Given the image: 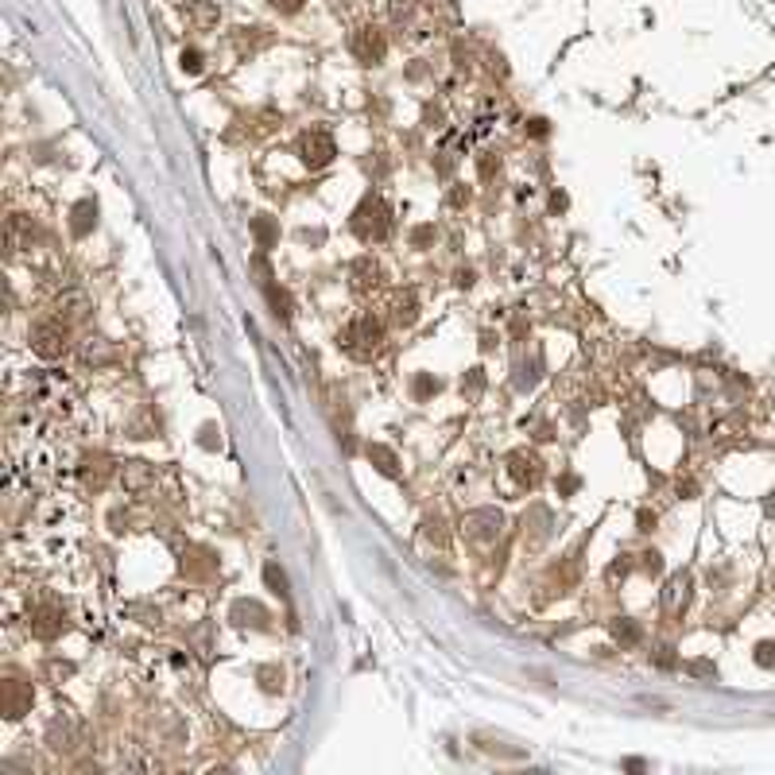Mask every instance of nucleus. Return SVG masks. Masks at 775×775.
I'll list each match as a JSON object with an SVG mask.
<instances>
[{"mask_svg":"<svg viewBox=\"0 0 775 775\" xmlns=\"http://www.w3.org/2000/svg\"><path fill=\"white\" fill-rule=\"evenodd\" d=\"M0 698H5V717L8 721H20L24 713H32L35 706V686L20 679V674H8L5 686H0Z\"/></svg>","mask_w":775,"mask_h":775,"instance_id":"39448f33","label":"nucleus"},{"mask_svg":"<svg viewBox=\"0 0 775 775\" xmlns=\"http://www.w3.org/2000/svg\"><path fill=\"white\" fill-rule=\"evenodd\" d=\"M551 210H566V194H554L551 198Z\"/></svg>","mask_w":775,"mask_h":775,"instance_id":"37998d69","label":"nucleus"},{"mask_svg":"<svg viewBox=\"0 0 775 775\" xmlns=\"http://www.w3.org/2000/svg\"><path fill=\"white\" fill-rule=\"evenodd\" d=\"M415 322H419V295H415V291H399L392 299V326L407 329Z\"/></svg>","mask_w":775,"mask_h":775,"instance_id":"ddd939ff","label":"nucleus"},{"mask_svg":"<svg viewBox=\"0 0 775 775\" xmlns=\"http://www.w3.org/2000/svg\"><path fill=\"white\" fill-rule=\"evenodd\" d=\"M268 5L276 8V12H283V16H291V12H299V8L307 5V0H268Z\"/></svg>","mask_w":775,"mask_h":775,"instance_id":"473e14b6","label":"nucleus"},{"mask_svg":"<svg viewBox=\"0 0 775 775\" xmlns=\"http://www.w3.org/2000/svg\"><path fill=\"white\" fill-rule=\"evenodd\" d=\"M636 524H640V531H652V527H655V512H640Z\"/></svg>","mask_w":775,"mask_h":775,"instance_id":"ea45409f","label":"nucleus"},{"mask_svg":"<svg viewBox=\"0 0 775 775\" xmlns=\"http://www.w3.org/2000/svg\"><path fill=\"white\" fill-rule=\"evenodd\" d=\"M752 659H756V667L771 671V667H775V640H760L756 652H752Z\"/></svg>","mask_w":775,"mask_h":775,"instance_id":"a878e982","label":"nucleus"},{"mask_svg":"<svg viewBox=\"0 0 775 775\" xmlns=\"http://www.w3.org/2000/svg\"><path fill=\"white\" fill-rule=\"evenodd\" d=\"M380 283H384L380 260H372V256H357V260L349 264V287H353V295H372Z\"/></svg>","mask_w":775,"mask_h":775,"instance_id":"9d476101","label":"nucleus"},{"mask_svg":"<svg viewBox=\"0 0 775 775\" xmlns=\"http://www.w3.org/2000/svg\"><path fill=\"white\" fill-rule=\"evenodd\" d=\"M466 202H469V191L466 186H457V191L450 194V206H466Z\"/></svg>","mask_w":775,"mask_h":775,"instance_id":"4c0bfd02","label":"nucleus"},{"mask_svg":"<svg viewBox=\"0 0 775 775\" xmlns=\"http://www.w3.org/2000/svg\"><path fill=\"white\" fill-rule=\"evenodd\" d=\"M349 51H353L357 63L377 66V63H384V54H388V39H384L380 27H372V24L368 27H357L353 39H349Z\"/></svg>","mask_w":775,"mask_h":775,"instance_id":"423d86ee","label":"nucleus"},{"mask_svg":"<svg viewBox=\"0 0 775 775\" xmlns=\"http://www.w3.org/2000/svg\"><path fill=\"white\" fill-rule=\"evenodd\" d=\"M485 388V372L481 368H469V377L462 380V392H481Z\"/></svg>","mask_w":775,"mask_h":775,"instance_id":"7c9ffc66","label":"nucleus"},{"mask_svg":"<svg viewBox=\"0 0 775 775\" xmlns=\"http://www.w3.org/2000/svg\"><path fill=\"white\" fill-rule=\"evenodd\" d=\"M430 237H435V229H430V225H423V229H415V245H419V249L427 245V240H430Z\"/></svg>","mask_w":775,"mask_h":775,"instance_id":"c9c22d12","label":"nucleus"},{"mask_svg":"<svg viewBox=\"0 0 775 775\" xmlns=\"http://www.w3.org/2000/svg\"><path fill=\"white\" fill-rule=\"evenodd\" d=\"M93 225H97V202H93V198H82V202L70 210V233H74V237H90Z\"/></svg>","mask_w":775,"mask_h":775,"instance_id":"4468645a","label":"nucleus"},{"mask_svg":"<svg viewBox=\"0 0 775 775\" xmlns=\"http://www.w3.org/2000/svg\"><path fill=\"white\" fill-rule=\"evenodd\" d=\"M609 628H613V640L621 643V648H636V643L643 640V628L633 621V616H616Z\"/></svg>","mask_w":775,"mask_h":775,"instance_id":"a211bd4d","label":"nucleus"},{"mask_svg":"<svg viewBox=\"0 0 775 775\" xmlns=\"http://www.w3.org/2000/svg\"><path fill=\"white\" fill-rule=\"evenodd\" d=\"M411 392H415V399H427V396L438 392V380L430 377V372H419V377H415V384H411Z\"/></svg>","mask_w":775,"mask_h":775,"instance_id":"bb28decb","label":"nucleus"},{"mask_svg":"<svg viewBox=\"0 0 775 775\" xmlns=\"http://www.w3.org/2000/svg\"><path fill=\"white\" fill-rule=\"evenodd\" d=\"M256 679H260V686H264L268 694L283 691V671L280 667H260V671H256Z\"/></svg>","mask_w":775,"mask_h":775,"instance_id":"393cba45","label":"nucleus"},{"mask_svg":"<svg viewBox=\"0 0 775 775\" xmlns=\"http://www.w3.org/2000/svg\"><path fill=\"white\" fill-rule=\"evenodd\" d=\"M198 442H202V446H206V450H213V446H221V430H218V427H213V423H206V427H202V438H198Z\"/></svg>","mask_w":775,"mask_h":775,"instance_id":"c85d7f7f","label":"nucleus"},{"mask_svg":"<svg viewBox=\"0 0 775 775\" xmlns=\"http://www.w3.org/2000/svg\"><path fill=\"white\" fill-rule=\"evenodd\" d=\"M457 287H473V271H469V268L457 271Z\"/></svg>","mask_w":775,"mask_h":775,"instance_id":"79ce46f5","label":"nucleus"},{"mask_svg":"<svg viewBox=\"0 0 775 775\" xmlns=\"http://www.w3.org/2000/svg\"><path fill=\"white\" fill-rule=\"evenodd\" d=\"M82 357H85V361H113V349L105 346V338H90L82 346Z\"/></svg>","mask_w":775,"mask_h":775,"instance_id":"5701e85b","label":"nucleus"},{"mask_svg":"<svg viewBox=\"0 0 775 775\" xmlns=\"http://www.w3.org/2000/svg\"><path fill=\"white\" fill-rule=\"evenodd\" d=\"M686 671H691V674H713V663H691Z\"/></svg>","mask_w":775,"mask_h":775,"instance_id":"a19ab883","label":"nucleus"},{"mask_svg":"<svg viewBox=\"0 0 775 775\" xmlns=\"http://www.w3.org/2000/svg\"><path fill=\"white\" fill-rule=\"evenodd\" d=\"M264 582H268V590H271V594L287 601V574H283V566H280V563H268V566H264Z\"/></svg>","mask_w":775,"mask_h":775,"instance_id":"4be33fe9","label":"nucleus"},{"mask_svg":"<svg viewBox=\"0 0 775 775\" xmlns=\"http://www.w3.org/2000/svg\"><path fill=\"white\" fill-rule=\"evenodd\" d=\"M70 346V326L63 319H43L35 322L32 329V349L43 357V361H54V357H63Z\"/></svg>","mask_w":775,"mask_h":775,"instance_id":"20e7f679","label":"nucleus"},{"mask_svg":"<svg viewBox=\"0 0 775 775\" xmlns=\"http://www.w3.org/2000/svg\"><path fill=\"white\" fill-rule=\"evenodd\" d=\"M368 462L377 466V469L384 473V477H396V473H399V457H396V450H392V446H380V442H372V446H368Z\"/></svg>","mask_w":775,"mask_h":775,"instance_id":"6ab92c4d","label":"nucleus"},{"mask_svg":"<svg viewBox=\"0 0 775 775\" xmlns=\"http://www.w3.org/2000/svg\"><path fill=\"white\" fill-rule=\"evenodd\" d=\"M295 152H299V160H303V167H310V171H322V167H329V163H334V155H338V143H334V136H329L326 128H307V132L299 136Z\"/></svg>","mask_w":775,"mask_h":775,"instance_id":"7ed1b4c3","label":"nucleus"},{"mask_svg":"<svg viewBox=\"0 0 775 775\" xmlns=\"http://www.w3.org/2000/svg\"><path fill=\"white\" fill-rule=\"evenodd\" d=\"M213 570H218V558H213L210 551H191V554H182V574H186V578H210Z\"/></svg>","mask_w":775,"mask_h":775,"instance_id":"dca6fc26","label":"nucleus"},{"mask_svg":"<svg viewBox=\"0 0 775 775\" xmlns=\"http://www.w3.org/2000/svg\"><path fill=\"white\" fill-rule=\"evenodd\" d=\"M640 558H643V563H640V566H643V570H648V574H659V570H663V558H659V551H643Z\"/></svg>","mask_w":775,"mask_h":775,"instance_id":"2f4dec72","label":"nucleus"},{"mask_svg":"<svg viewBox=\"0 0 775 775\" xmlns=\"http://www.w3.org/2000/svg\"><path fill=\"white\" fill-rule=\"evenodd\" d=\"M182 70L186 74H198L202 70V51H182Z\"/></svg>","mask_w":775,"mask_h":775,"instance_id":"c756f323","label":"nucleus"},{"mask_svg":"<svg viewBox=\"0 0 775 775\" xmlns=\"http://www.w3.org/2000/svg\"><path fill=\"white\" fill-rule=\"evenodd\" d=\"M191 16L198 24H213V20H218V8H191Z\"/></svg>","mask_w":775,"mask_h":775,"instance_id":"f704fd0d","label":"nucleus"},{"mask_svg":"<svg viewBox=\"0 0 775 775\" xmlns=\"http://www.w3.org/2000/svg\"><path fill=\"white\" fill-rule=\"evenodd\" d=\"M691 574L686 570H679V574H671L667 578V590H663V609L671 613V616H679L686 605H691Z\"/></svg>","mask_w":775,"mask_h":775,"instance_id":"f8f14e48","label":"nucleus"},{"mask_svg":"<svg viewBox=\"0 0 775 775\" xmlns=\"http://www.w3.org/2000/svg\"><path fill=\"white\" fill-rule=\"evenodd\" d=\"M113 477V466H109V457H85L82 462V481L85 485H93V489H105V481Z\"/></svg>","mask_w":775,"mask_h":775,"instance_id":"f3484780","label":"nucleus"},{"mask_svg":"<svg viewBox=\"0 0 775 775\" xmlns=\"http://www.w3.org/2000/svg\"><path fill=\"white\" fill-rule=\"evenodd\" d=\"M47 741H51V749L54 752H63V749H74V741H78V725L70 721V717H54V721L47 725Z\"/></svg>","mask_w":775,"mask_h":775,"instance_id":"2eb2a0df","label":"nucleus"},{"mask_svg":"<svg viewBox=\"0 0 775 775\" xmlns=\"http://www.w3.org/2000/svg\"><path fill=\"white\" fill-rule=\"evenodd\" d=\"M527 132H531V136H547V121H539V117H535V121L527 124Z\"/></svg>","mask_w":775,"mask_h":775,"instance_id":"58836bf2","label":"nucleus"},{"mask_svg":"<svg viewBox=\"0 0 775 775\" xmlns=\"http://www.w3.org/2000/svg\"><path fill=\"white\" fill-rule=\"evenodd\" d=\"M508 473L520 489H535L543 481V457L535 450H512L508 454Z\"/></svg>","mask_w":775,"mask_h":775,"instance_id":"1a4fd4ad","label":"nucleus"},{"mask_svg":"<svg viewBox=\"0 0 775 775\" xmlns=\"http://www.w3.org/2000/svg\"><path fill=\"white\" fill-rule=\"evenodd\" d=\"M500 527H505V515L493 512V508H477L462 520V531H466L469 543H493L500 535Z\"/></svg>","mask_w":775,"mask_h":775,"instance_id":"6e6552de","label":"nucleus"},{"mask_svg":"<svg viewBox=\"0 0 775 775\" xmlns=\"http://www.w3.org/2000/svg\"><path fill=\"white\" fill-rule=\"evenodd\" d=\"M264 291H268V303H271V314H276L280 322H287L291 319V295L283 291V287H276V283H264Z\"/></svg>","mask_w":775,"mask_h":775,"instance_id":"412c9836","label":"nucleus"},{"mask_svg":"<svg viewBox=\"0 0 775 775\" xmlns=\"http://www.w3.org/2000/svg\"><path fill=\"white\" fill-rule=\"evenodd\" d=\"M35 640H59L66 633V609L47 601V605H35L32 609V621H27Z\"/></svg>","mask_w":775,"mask_h":775,"instance_id":"0eeeda50","label":"nucleus"},{"mask_svg":"<svg viewBox=\"0 0 775 775\" xmlns=\"http://www.w3.org/2000/svg\"><path fill=\"white\" fill-rule=\"evenodd\" d=\"M349 225L365 245H380V240H388V233H392V210H388V202L380 194H365L361 202H357Z\"/></svg>","mask_w":775,"mask_h":775,"instance_id":"f03ea898","label":"nucleus"},{"mask_svg":"<svg viewBox=\"0 0 775 775\" xmlns=\"http://www.w3.org/2000/svg\"><path fill=\"white\" fill-rule=\"evenodd\" d=\"M252 237H256V245L260 249H271L280 240V225L268 218V213H256L252 218Z\"/></svg>","mask_w":775,"mask_h":775,"instance_id":"aec40b11","label":"nucleus"},{"mask_svg":"<svg viewBox=\"0 0 775 775\" xmlns=\"http://www.w3.org/2000/svg\"><path fill=\"white\" fill-rule=\"evenodd\" d=\"M477 167H481V179H493L496 171H500V155H496V152H481Z\"/></svg>","mask_w":775,"mask_h":775,"instance_id":"cd10ccee","label":"nucleus"},{"mask_svg":"<svg viewBox=\"0 0 775 775\" xmlns=\"http://www.w3.org/2000/svg\"><path fill=\"white\" fill-rule=\"evenodd\" d=\"M148 477H152V469L143 466V462H128V466H124V485H128V489H140V485H148Z\"/></svg>","mask_w":775,"mask_h":775,"instance_id":"b1692460","label":"nucleus"},{"mask_svg":"<svg viewBox=\"0 0 775 775\" xmlns=\"http://www.w3.org/2000/svg\"><path fill=\"white\" fill-rule=\"evenodd\" d=\"M341 349H346L353 361H377V357L384 353V322L380 319H372V314H357V319L341 329Z\"/></svg>","mask_w":775,"mask_h":775,"instance_id":"f257e3e1","label":"nucleus"},{"mask_svg":"<svg viewBox=\"0 0 775 775\" xmlns=\"http://www.w3.org/2000/svg\"><path fill=\"white\" fill-rule=\"evenodd\" d=\"M229 621H233L237 628H252V633H264V628H271V613L260 605V601H233V609H229Z\"/></svg>","mask_w":775,"mask_h":775,"instance_id":"9b49d317","label":"nucleus"},{"mask_svg":"<svg viewBox=\"0 0 775 775\" xmlns=\"http://www.w3.org/2000/svg\"><path fill=\"white\" fill-rule=\"evenodd\" d=\"M674 648H659V655H655V663L659 667H674V655H671Z\"/></svg>","mask_w":775,"mask_h":775,"instance_id":"e433bc0d","label":"nucleus"},{"mask_svg":"<svg viewBox=\"0 0 775 775\" xmlns=\"http://www.w3.org/2000/svg\"><path fill=\"white\" fill-rule=\"evenodd\" d=\"M47 674H51V679H66V674H74V663H59V659H51Z\"/></svg>","mask_w":775,"mask_h":775,"instance_id":"72a5a7b5","label":"nucleus"}]
</instances>
